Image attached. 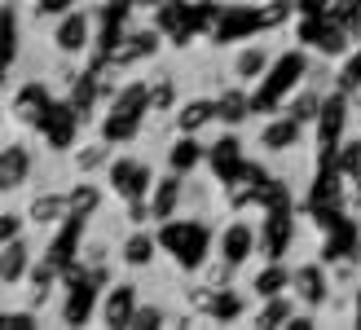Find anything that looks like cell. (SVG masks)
<instances>
[{"label": "cell", "mask_w": 361, "mask_h": 330, "mask_svg": "<svg viewBox=\"0 0 361 330\" xmlns=\"http://www.w3.org/2000/svg\"><path fill=\"white\" fill-rule=\"evenodd\" d=\"M84 291H88V286H75V291L66 295V308H62V322H66V326H71V322H84V317H88V304H93V300H88Z\"/></svg>", "instance_id": "484cf974"}, {"label": "cell", "mask_w": 361, "mask_h": 330, "mask_svg": "<svg viewBox=\"0 0 361 330\" xmlns=\"http://www.w3.org/2000/svg\"><path fill=\"white\" fill-rule=\"evenodd\" d=\"M119 260L128 264V269H150V264L159 260V243H154L150 225H133L128 233H123V243H119Z\"/></svg>", "instance_id": "8fae6325"}, {"label": "cell", "mask_w": 361, "mask_h": 330, "mask_svg": "<svg viewBox=\"0 0 361 330\" xmlns=\"http://www.w3.org/2000/svg\"><path fill=\"white\" fill-rule=\"evenodd\" d=\"M111 260H115V243H111V238L88 233L84 243H80V264L84 269H102V264H111Z\"/></svg>", "instance_id": "603a6c76"}, {"label": "cell", "mask_w": 361, "mask_h": 330, "mask_svg": "<svg viewBox=\"0 0 361 330\" xmlns=\"http://www.w3.org/2000/svg\"><path fill=\"white\" fill-rule=\"evenodd\" d=\"M106 181H111V194L119 203H128V198H150L154 190V163L141 159V154H115V163L106 168Z\"/></svg>", "instance_id": "6da1fadb"}, {"label": "cell", "mask_w": 361, "mask_h": 330, "mask_svg": "<svg viewBox=\"0 0 361 330\" xmlns=\"http://www.w3.org/2000/svg\"><path fill=\"white\" fill-rule=\"evenodd\" d=\"M164 322H168L164 304H137V313H133V326H164Z\"/></svg>", "instance_id": "4316f807"}, {"label": "cell", "mask_w": 361, "mask_h": 330, "mask_svg": "<svg viewBox=\"0 0 361 330\" xmlns=\"http://www.w3.org/2000/svg\"><path fill=\"white\" fill-rule=\"evenodd\" d=\"M339 168H344V176H357V172H361V133H357V137H348L344 159H339Z\"/></svg>", "instance_id": "83f0119b"}, {"label": "cell", "mask_w": 361, "mask_h": 330, "mask_svg": "<svg viewBox=\"0 0 361 330\" xmlns=\"http://www.w3.org/2000/svg\"><path fill=\"white\" fill-rule=\"evenodd\" d=\"M93 31H97L93 9H66L62 18H53L49 44H53V53H62V58H84L88 44H93Z\"/></svg>", "instance_id": "7a4b0ae2"}, {"label": "cell", "mask_w": 361, "mask_h": 330, "mask_svg": "<svg viewBox=\"0 0 361 330\" xmlns=\"http://www.w3.org/2000/svg\"><path fill=\"white\" fill-rule=\"evenodd\" d=\"M207 154H203V145H198V137L194 133H180V137H172L168 141V172H194L198 163H203Z\"/></svg>", "instance_id": "ac0fdd59"}, {"label": "cell", "mask_w": 361, "mask_h": 330, "mask_svg": "<svg viewBox=\"0 0 361 330\" xmlns=\"http://www.w3.org/2000/svg\"><path fill=\"white\" fill-rule=\"evenodd\" d=\"M216 119V97H190L172 110V128L176 133H203V128Z\"/></svg>", "instance_id": "9a60e30c"}, {"label": "cell", "mask_w": 361, "mask_h": 330, "mask_svg": "<svg viewBox=\"0 0 361 330\" xmlns=\"http://www.w3.org/2000/svg\"><path fill=\"white\" fill-rule=\"evenodd\" d=\"M71 163H75L80 176H93V172H106L115 163V150L106 141H88V145H80V150H75V159H71Z\"/></svg>", "instance_id": "44dd1931"}, {"label": "cell", "mask_w": 361, "mask_h": 330, "mask_svg": "<svg viewBox=\"0 0 361 330\" xmlns=\"http://www.w3.org/2000/svg\"><path fill=\"white\" fill-rule=\"evenodd\" d=\"M66 9H75V0H31L35 18H62Z\"/></svg>", "instance_id": "f1b7e54d"}, {"label": "cell", "mask_w": 361, "mask_h": 330, "mask_svg": "<svg viewBox=\"0 0 361 330\" xmlns=\"http://www.w3.org/2000/svg\"><path fill=\"white\" fill-rule=\"evenodd\" d=\"M243 286H221V291H212V300H207V317L216 322H233V317H243Z\"/></svg>", "instance_id": "7402d4cb"}, {"label": "cell", "mask_w": 361, "mask_h": 330, "mask_svg": "<svg viewBox=\"0 0 361 330\" xmlns=\"http://www.w3.org/2000/svg\"><path fill=\"white\" fill-rule=\"evenodd\" d=\"M260 251V225H256V220H229V225L221 229V255H225V260H233V264H247L251 260V255H256Z\"/></svg>", "instance_id": "52a82bcc"}, {"label": "cell", "mask_w": 361, "mask_h": 330, "mask_svg": "<svg viewBox=\"0 0 361 330\" xmlns=\"http://www.w3.org/2000/svg\"><path fill=\"white\" fill-rule=\"evenodd\" d=\"M295 317H300V300L291 291H282V295L260 300V308L251 313V326H291Z\"/></svg>", "instance_id": "2e32d148"}, {"label": "cell", "mask_w": 361, "mask_h": 330, "mask_svg": "<svg viewBox=\"0 0 361 330\" xmlns=\"http://www.w3.org/2000/svg\"><path fill=\"white\" fill-rule=\"evenodd\" d=\"M278 58V44L274 40H251V44H238V53H233V62H229V80H238V84H260L269 75V66H274Z\"/></svg>", "instance_id": "277c9868"}, {"label": "cell", "mask_w": 361, "mask_h": 330, "mask_svg": "<svg viewBox=\"0 0 361 330\" xmlns=\"http://www.w3.org/2000/svg\"><path fill=\"white\" fill-rule=\"evenodd\" d=\"M137 304H141L137 286H133V282H119V286H111V291L97 300V322H102V326H133Z\"/></svg>", "instance_id": "9c48e42d"}, {"label": "cell", "mask_w": 361, "mask_h": 330, "mask_svg": "<svg viewBox=\"0 0 361 330\" xmlns=\"http://www.w3.org/2000/svg\"><path fill=\"white\" fill-rule=\"evenodd\" d=\"M335 88H339V93H357V88H361V49L348 53V62L335 71Z\"/></svg>", "instance_id": "cb8c5ba5"}, {"label": "cell", "mask_w": 361, "mask_h": 330, "mask_svg": "<svg viewBox=\"0 0 361 330\" xmlns=\"http://www.w3.org/2000/svg\"><path fill=\"white\" fill-rule=\"evenodd\" d=\"M172 102H176V84H172V75H159V80L150 84V110H172Z\"/></svg>", "instance_id": "d4e9b609"}, {"label": "cell", "mask_w": 361, "mask_h": 330, "mask_svg": "<svg viewBox=\"0 0 361 330\" xmlns=\"http://www.w3.org/2000/svg\"><path fill=\"white\" fill-rule=\"evenodd\" d=\"M31 251H35L31 238H9V243H5V260H0V278H5V291L27 282V273H31V264H35Z\"/></svg>", "instance_id": "4fadbf2b"}, {"label": "cell", "mask_w": 361, "mask_h": 330, "mask_svg": "<svg viewBox=\"0 0 361 330\" xmlns=\"http://www.w3.org/2000/svg\"><path fill=\"white\" fill-rule=\"evenodd\" d=\"M348 106H353V110H361V88H357V93H348Z\"/></svg>", "instance_id": "1f68e13d"}, {"label": "cell", "mask_w": 361, "mask_h": 330, "mask_svg": "<svg viewBox=\"0 0 361 330\" xmlns=\"http://www.w3.org/2000/svg\"><path fill=\"white\" fill-rule=\"evenodd\" d=\"M159 44H164V27H133L128 35L119 40V49L111 53V66H133V62H146L159 53Z\"/></svg>", "instance_id": "ba28073f"}, {"label": "cell", "mask_w": 361, "mask_h": 330, "mask_svg": "<svg viewBox=\"0 0 361 330\" xmlns=\"http://www.w3.org/2000/svg\"><path fill=\"white\" fill-rule=\"evenodd\" d=\"M58 273H62V269L53 264V260H35V264H31V273H27L23 286H31V304H35V308L53 300V291H58Z\"/></svg>", "instance_id": "d6986e66"}, {"label": "cell", "mask_w": 361, "mask_h": 330, "mask_svg": "<svg viewBox=\"0 0 361 330\" xmlns=\"http://www.w3.org/2000/svg\"><path fill=\"white\" fill-rule=\"evenodd\" d=\"M256 141H260L264 154H291V150H300V145H304V123L282 110V115H274V119L260 123Z\"/></svg>", "instance_id": "8992f818"}, {"label": "cell", "mask_w": 361, "mask_h": 330, "mask_svg": "<svg viewBox=\"0 0 361 330\" xmlns=\"http://www.w3.org/2000/svg\"><path fill=\"white\" fill-rule=\"evenodd\" d=\"M282 110H286V115H295L304 128H313L322 115H326V97H322V88H317V84L304 80V88H295V93L282 102Z\"/></svg>", "instance_id": "5bb4252c"}, {"label": "cell", "mask_w": 361, "mask_h": 330, "mask_svg": "<svg viewBox=\"0 0 361 330\" xmlns=\"http://www.w3.org/2000/svg\"><path fill=\"white\" fill-rule=\"evenodd\" d=\"M31 225V220H27V212H5V225H0V238H5V243H9V238H23V229Z\"/></svg>", "instance_id": "f546056e"}, {"label": "cell", "mask_w": 361, "mask_h": 330, "mask_svg": "<svg viewBox=\"0 0 361 330\" xmlns=\"http://www.w3.org/2000/svg\"><path fill=\"white\" fill-rule=\"evenodd\" d=\"M150 207H154V225H164V220H172L176 212H185V181H180V172H168V176L154 181Z\"/></svg>", "instance_id": "30bf717a"}, {"label": "cell", "mask_w": 361, "mask_h": 330, "mask_svg": "<svg viewBox=\"0 0 361 330\" xmlns=\"http://www.w3.org/2000/svg\"><path fill=\"white\" fill-rule=\"evenodd\" d=\"M27 220L35 229H53V225H62V220H71V194H58V190L35 194L27 203Z\"/></svg>", "instance_id": "7c38bea8"}, {"label": "cell", "mask_w": 361, "mask_h": 330, "mask_svg": "<svg viewBox=\"0 0 361 330\" xmlns=\"http://www.w3.org/2000/svg\"><path fill=\"white\" fill-rule=\"evenodd\" d=\"M71 212H97V190H71Z\"/></svg>", "instance_id": "4dcf8cb0"}, {"label": "cell", "mask_w": 361, "mask_h": 330, "mask_svg": "<svg viewBox=\"0 0 361 330\" xmlns=\"http://www.w3.org/2000/svg\"><path fill=\"white\" fill-rule=\"evenodd\" d=\"M247 115H251V97H247V84H238V80H233L229 88H221V93H216V119H221V123L238 128Z\"/></svg>", "instance_id": "e0dca14e"}, {"label": "cell", "mask_w": 361, "mask_h": 330, "mask_svg": "<svg viewBox=\"0 0 361 330\" xmlns=\"http://www.w3.org/2000/svg\"><path fill=\"white\" fill-rule=\"evenodd\" d=\"M251 291H256V300L291 291V264H264L260 273H251Z\"/></svg>", "instance_id": "ffe728a7"}, {"label": "cell", "mask_w": 361, "mask_h": 330, "mask_svg": "<svg viewBox=\"0 0 361 330\" xmlns=\"http://www.w3.org/2000/svg\"><path fill=\"white\" fill-rule=\"evenodd\" d=\"M35 172V150L27 137H9L5 141V159H0V185H5V194H18L31 181Z\"/></svg>", "instance_id": "5b68a950"}, {"label": "cell", "mask_w": 361, "mask_h": 330, "mask_svg": "<svg viewBox=\"0 0 361 330\" xmlns=\"http://www.w3.org/2000/svg\"><path fill=\"white\" fill-rule=\"evenodd\" d=\"M291 295L300 300V308H309V313H317V308H326L331 295H335V278L326 269H322L317 260H304L291 269Z\"/></svg>", "instance_id": "3957f363"}]
</instances>
